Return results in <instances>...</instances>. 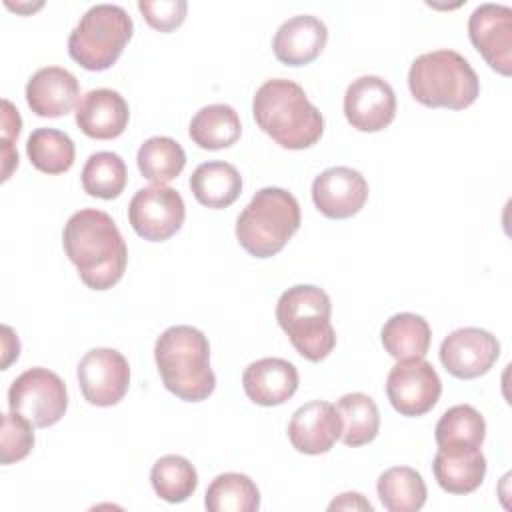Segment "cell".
I'll use <instances>...</instances> for the list:
<instances>
[{
  "label": "cell",
  "instance_id": "obj_11",
  "mask_svg": "<svg viewBox=\"0 0 512 512\" xmlns=\"http://www.w3.org/2000/svg\"><path fill=\"white\" fill-rule=\"evenodd\" d=\"M82 396L94 406L118 404L130 386V366L114 348H92L78 362Z\"/></svg>",
  "mask_w": 512,
  "mask_h": 512
},
{
  "label": "cell",
  "instance_id": "obj_34",
  "mask_svg": "<svg viewBox=\"0 0 512 512\" xmlns=\"http://www.w3.org/2000/svg\"><path fill=\"white\" fill-rule=\"evenodd\" d=\"M138 10L154 30L172 32L184 22L188 4L184 0H140Z\"/></svg>",
  "mask_w": 512,
  "mask_h": 512
},
{
  "label": "cell",
  "instance_id": "obj_26",
  "mask_svg": "<svg viewBox=\"0 0 512 512\" xmlns=\"http://www.w3.org/2000/svg\"><path fill=\"white\" fill-rule=\"evenodd\" d=\"M336 410L342 420L340 440L346 446H364L378 436L380 412L376 402L362 392L344 394L336 402Z\"/></svg>",
  "mask_w": 512,
  "mask_h": 512
},
{
  "label": "cell",
  "instance_id": "obj_14",
  "mask_svg": "<svg viewBox=\"0 0 512 512\" xmlns=\"http://www.w3.org/2000/svg\"><path fill=\"white\" fill-rule=\"evenodd\" d=\"M344 116L360 132L384 130L396 116V94L380 76L356 78L344 94Z\"/></svg>",
  "mask_w": 512,
  "mask_h": 512
},
{
  "label": "cell",
  "instance_id": "obj_13",
  "mask_svg": "<svg viewBox=\"0 0 512 512\" xmlns=\"http://www.w3.org/2000/svg\"><path fill=\"white\" fill-rule=\"evenodd\" d=\"M468 36L486 64L502 76L512 74V10L502 4H480L468 20Z\"/></svg>",
  "mask_w": 512,
  "mask_h": 512
},
{
  "label": "cell",
  "instance_id": "obj_23",
  "mask_svg": "<svg viewBox=\"0 0 512 512\" xmlns=\"http://www.w3.org/2000/svg\"><path fill=\"white\" fill-rule=\"evenodd\" d=\"M188 134L204 150H222L238 142L242 124L238 112L228 104H208L190 120Z\"/></svg>",
  "mask_w": 512,
  "mask_h": 512
},
{
  "label": "cell",
  "instance_id": "obj_21",
  "mask_svg": "<svg viewBox=\"0 0 512 512\" xmlns=\"http://www.w3.org/2000/svg\"><path fill=\"white\" fill-rule=\"evenodd\" d=\"M432 472L448 494H470L486 476V458L476 446H438Z\"/></svg>",
  "mask_w": 512,
  "mask_h": 512
},
{
  "label": "cell",
  "instance_id": "obj_35",
  "mask_svg": "<svg viewBox=\"0 0 512 512\" xmlns=\"http://www.w3.org/2000/svg\"><path fill=\"white\" fill-rule=\"evenodd\" d=\"M2 180L10 178L14 166H18V152L14 150L12 142L18 138L22 120L18 110L12 106L10 100H2Z\"/></svg>",
  "mask_w": 512,
  "mask_h": 512
},
{
  "label": "cell",
  "instance_id": "obj_5",
  "mask_svg": "<svg viewBox=\"0 0 512 512\" xmlns=\"http://www.w3.org/2000/svg\"><path fill=\"white\" fill-rule=\"evenodd\" d=\"M330 296L312 284H296L282 292L276 304V320L290 338L294 350L310 360H324L336 346V332L330 322Z\"/></svg>",
  "mask_w": 512,
  "mask_h": 512
},
{
  "label": "cell",
  "instance_id": "obj_28",
  "mask_svg": "<svg viewBox=\"0 0 512 512\" xmlns=\"http://www.w3.org/2000/svg\"><path fill=\"white\" fill-rule=\"evenodd\" d=\"M140 174L152 184H168L186 166L184 148L170 136L148 138L136 154Z\"/></svg>",
  "mask_w": 512,
  "mask_h": 512
},
{
  "label": "cell",
  "instance_id": "obj_4",
  "mask_svg": "<svg viewBox=\"0 0 512 512\" xmlns=\"http://www.w3.org/2000/svg\"><path fill=\"white\" fill-rule=\"evenodd\" d=\"M412 96L428 108L464 110L480 94V80L470 62L456 50L420 54L408 70Z\"/></svg>",
  "mask_w": 512,
  "mask_h": 512
},
{
  "label": "cell",
  "instance_id": "obj_15",
  "mask_svg": "<svg viewBox=\"0 0 512 512\" xmlns=\"http://www.w3.org/2000/svg\"><path fill=\"white\" fill-rule=\"evenodd\" d=\"M366 200L368 182L354 168L332 166L312 182V202L326 218H350L364 208Z\"/></svg>",
  "mask_w": 512,
  "mask_h": 512
},
{
  "label": "cell",
  "instance_id": "obj_17",
  "mask_svg": "<svg viewBox=\"0 0 512 512\" xmlns=\"http://www.w3.org/2000/svg\"><path fill=\"white\" fill-rule=\"evenodd\" d=\"M80 84L76 76L60 66L36 70L26 84V102L36 116L58 118L78 106Z\"/></svg>",
  "mask_w": 512,
  "mask_h": 512
},
{
  "label": "cell",
  "instance_id": "obj_7",
  "mask_svg": "<svg viewBox=\"0 0 512 512\" xmlns=\"http://www.w3.org/2000/svg\"><path fill=\"white\" fill-rule=\"evenodd\" d=\"M134 24L118 4L88 8L68 38V54L82 68L100 72L110 68L132 38Z\"/></svg>",
  "mask_w": 512,
  "mask_h": 512
},
{
  "label": "cell",
  "instance_id": "obj_31",
  "mask_svg": "<svg viewBox=\"0 0 512 512\" xmlns=\"http://www.w3.org/2000/svg\"><path fill=\"white\" fill-rule=\"evenodd\" d=\"M80 180L86 194L102 200H112L122 194L128 180V170L124 160L116 152L102 150L88 156Z\"/></svg>",
  "mask_w": 512,
  "mask_h": 512
},
{
  "label": "cell",
  "instance_id": "obj_8",
  "mask_svg": "<svg viewBox=\"0 0 512 512\" xmlns=\"http://www.w3.org/2000/svg\"><path fill=\"white\" fill-rule=\"evenodd\" d=\"M8 406L36 428L54 426L68 408L66 384L48 368H28L10 384Z\"/></svg>",
  "mask_w": 512,
  "mask_h": 512
},
{
  "label": "cell",
  "instance_id": "obj_16",
  "mask_svg": "<svg viewBox=\"0 0 512 512\" xmlns=\"http://www.w3.org/2000/svg\"><path fill=\"white\" fill-rule=\"evenodd\" d=\"M342 420L334 404L312 400L300 406L288 424V440L302 454H324L340 438Z\"/></svg>",
  "mask_w": 512,
  "mask_h": 512
},
{
  "label": "cell",
  "instance_id": "obj_24",
  "mask_svg": "<svg viewBox=\"0 0 512 512\" xmlns=\"http://www.w3.org/2000/svg\"><path fill=\"white\" fill-rule=\"evenodd\" d=\"M384 350L396 360H410V358H424L432 332L428 322L412 312H400L386 320L380 332Z\"/></svg>",
  "mask_w": 512,
  "mask_h": 512
},
{
  "label": "cell",
  "instance_id": "obj_22",
  "mask_svg": "<svg viewBox=\"0 0 512 512\" xmlns=\"http://www.w3.org/2000/svg\"><path fill=\"white\" fill-rule=\"evenodd\" d=\"M190 190L206 208H228L242 192V176L232 164L210 160L192 172Z\"/></svg>",
  "mask_w": 512,
  "mask_h": 512
},
{
  "label": "cell",
  "instance_id": "obj_29",
  "mask_svg": "<svg viewBox=\"0 0 512 512\" xmlns=\"http://www.w3.org/2000/svg\"><path fill=\"white\" fill-rule=\"evenodd\" d=\"M26 154L32 166L44 174L68 172L74 164L72 138L56 128H36L26 142Z\"/></svg>",
  "mask_w": 512,
  "mask_h": 512
},
{
  "label": "cell",
  "instance_id": "obj_3",
  "mask_svg": "<svg viewBox=\"0 0 512 512\" xmlns=\"http://www.w3.org/2000/svg\"><path fill=\"white\" fill-rule=\"evenodd\" d=\"M154 360L166 390L180 400L200 402L214 392L210 344L198 328L186 324L166 328L156 340Z\"/></svg>",
  "mask_w": 512,
  "mask_h": 512
},
{
  "label": "cell",
  "instance_id": "obj_30",
  "mask_svg": "<svg viewBox=\"0 0 512 512\" xmlns=\"http://www.w3.org/2000/svg\"><path fill=\"white\" fill-rule=\"evenodd\" d=\"M150 482L162 500L178 504L188 500L198 486V472L192 462L180 454H168L154 462Z\"/></svg>",
  "mask_w": 512,
  "mask_h": 512
},
{
  "label": "cell",
  "instance_id": "obj_10",
  "mask_svg": "<svg viewBox=\"0 0 512 512\" xmlns=\"http://www.w3.org/2000/svg\"><path fill=\"white\" fill-rule=\"evenodd\" d=\"M386 394L398 414L422 416L436 406L442 382L434 366L424 358L398 360L388 372Z\"/></svg>",
  "mask_w": 512,
  "mask_h": 512
},
{
  "label": "cell",
  "instance_id": "obj_18",
  "mask_svg": "<svg viewBox=\"0 0 512 512\" xmlns=\"http://www.w3.org/2000/svg\"><path fill=\"white\" fill-rule=\"evenodd\" d=\"M130 110L124 96L110 88L86 92L76 106L78 128L96 140L118 138L128 126Z\"/></svg>",
  "mask_w": 512,
  "mask_h": 512
},
{
  "label": "cell",
  "instance_id": "obj_6",
  "mask_svg": "<svg viewBox=\"0 0 512 512\" xmlns=\"http://www.w3.org/2000/svg\"><path fill=\"white\" fill-rule=\"evenodd\" d=\"M300 228V204L284 188L258 190L236 220L240 246L256 258L278 254Z\"/></svg>",
  "mask_w": 512,
  "mask_h": 512
},
{
  "label": "cell",
  "instance_id": "obj_37",
  "mask_svg": "<svg viewBox=\"0 0 512 512\" xmlns=\"http://www.w3.org/2000/svg\"><path fill=\"white\" fill-rule=\"evenodd\" d=\"M2 330H4V360H2V368L6 370L8 364H10L14 358H18L20 344H16L18 338L14 336V332H12L10 326H4Z\"/></svg>",
  "mask_w": 512,
  "mask_h": 512
},
{
  "label": "cell",
  "instance_id": "obj_19",
  "mask_svg": "<svg viewBox=\"0 0 512 512\" xmlns=\"http://www.w3.org/2000/svg\"><path fill=\"white\" fill-rule=\"evenodd\" d=\"M328 40L326 24L310 14L292 16L274 34V56L286 66H304L320 56Z\"/></svg>",
  "mask_w": 512,
  "mask_h": 512
},
{
  "label": "cell",
  "instance_id": "obj_9",
  "mask_svg": "<svg viewBox=\"0 0 512 512\" xmlns=\"http://www.w3.org/2000/svg\"><path fill=\"white\" fill-rule=\"evenodd\" d=\"M186 218V206L178 190L166 184L140 188L128 204V220L134 232L150 242H164L174 236Z\"/></svg>",
  "mask_w": 512,
  "mask_h": 512
},
{
  "label": "cell",
  "instance_id": "obj_12",
  "mask_svg": "<svg viewBox=\"0 0 512 512\" xmlns=\"http://www.w3.org/2000/svg\"><path fill=\"white\" fill-rule=\"evenodd\" d=\"M500 356V342L488 330L464 326L440 344V362L456 378L472 380L486 374Z\"/></svg>",
  "mask_w": 512,
  "mask_h": 512
},
{
  "label": "cell",
  "instance_id": "obj_2",
  "mask_svg": "<svg viewBox=\"0 0 512 512\" xmlns=\"http://www.w3.org/2000/svg\"><path fill=\"white\" fill-rule=\"evenodd\" d=\"M256 124L282 148L304 150L324 132L320 110L308 100L304 88L286 78L266 80L254 94Z\"/></svg>",
  "mask_w": 512,
  "mask_h": 512
},
{
  "label": "cell",
  "instance_id": "obj_36",
  "mask_svg": "<svg viewBox=\"0 0 512 512\" xmlns=\"http://www.w3.org/2000/svg\"><path fill=\"white\" fill-rule=\"evenodd\" d=\"M328 510H368L372 512V504L358 492H344L338 498H334L328 506Z\"/></svg>",
  "mask_w": 512,
  "mask_h": 512
},
{
  "label": "cell",
  "instance_id": "obj_25",
  "mask_svg": "<svg viewBox=\"0 0 512 512\" xmlns=\"http://www.w3.org/2000/svg\"><path fill=\"white\" fill-rule=\"evenodd\" d=\"M378 498L388 512H416L426 502V484L422 474L410 466H394L380 474Z\"/></svg>",
  "mask_w": 512,
  "mask_h": 512
},
{
  "label": "cell",
  "instance_id": "obj_1",
  "mask_svg": "<svg viewBox=\"0 0 512 512\" xmlns=\"http://www.w3.org/2000/svg\"><path fill=\"white\" fill-rule=\"evenodd\" d=\"M62 246L80 280L92 290H108L124 276L128 248L116 222L104 210L74 212L64 226Z\"/></svg>",
  "mask_w": 512,
  "mask_h": 512
},
{
  "label": "cell",
  "instance_id": "obj_33",
  "mask_svg": "<svg viewBox=\"0 0 512 512\" xmlns=\"http://www.w3.org/2000/svg\"><path fill=\"white\" fill-rule=\"evenodd\" d=\"M34 446L32 424L18 412L2 414V444H0V462L12 464L30 454Z\"/></svg>",
  "mask_w": 512,
  "mask_h": 512
},
{
  "label": "cell",
  "instance_id": "obj_20",
  "mask_svg": "<svg viewBox=\"0 0 512 512\" xmlns=\"http://www.w3.org/2000/svg\"><path fill=\"white\" fill-rule=\"evenodd\" d=\"M298 370L284 358H260L242 374L246 396L260 406H278L298 390Z\"/></svg>",
  "mask_w": 512,
  "mask_h": 512
},
{
  "label": "cell",
  "instance_id": "obj_27",
  "mask_svg": "<svg viewBox=\"0 0 512 512\" xmlns=\"http://www.w3.org/2000/svg\"><path fill=\"white\" fill-rule=\"evenodd\" d=\"M204 506L210 512H256L260 508V492L250 476L226 472L210 482Z\"/></svg>",
  "mask_w": 512,
  "mask_h": 512
},
{
  "label": "cell",
  "instance_id": "obj_32",
  "mask_svg": "<svg viewBox=\"0 0 512 512\" xmlns=\"http://www.w3.org/2000/svg\"><path fill=\"white\" fill-rule=\"evenodd\" d=\"M438 446H476L480 448L486 436L484 416L470 404L448 408L436 424Z\"/></svg>",
  "mask_w": 512,
  "mask_h": 512
}]
</instances>
